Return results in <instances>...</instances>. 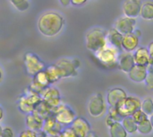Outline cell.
I'll return each instance as SVG.
<instances>
[{"label": "cell", "instance_id": "31", "mask_svg": "<svg viewBox=\"0 0 153 137\" xmlns=\"http://www.w3.org/2000/svg\"><path fill=\"white\" fill-rule=\"evenodd\" d=\"M108 116L112 118L115 122H121L122 120V117L118 114L117 110V108L116 107H112V106H108Z\"/></svg>", "mask_w": 153, "mask_h": 137}, {"label": "cell", "instance_id": "17", "mask_svg": "<svg viewBox=\"0 0 153 137\" xmlns=\"http://www.w3.org/2000/svg\"><path fill=\"white\" fill-rule=\"evenodd\" d=\"M133 57L135 65L143 66H147L151 59L148 49L145 47H138L133 52Z\"/></svg>", "mask_w": 153, "mask_h": 137}, {"label": "cell", "instance_id": "26", "mask_svg": "<svg viewBox=\"0 0 153 137\" xmlns=\"http://www.w3.org/2000/svg\"><path fill=\"white\" fill-rule=\"evenodd\" d=\"M18 108L20 109L21 112L27 114H30L33 112L35 107L33 105H31L30 103H29V101L26 100V98L24 97V95H21L18 101Z\"/></svg>", "mask_w": 153, "mask_h": 137}, {"label": "cell", "instance_id": "9", "mask_svg": "<svg viewBox=\"0 0 153 137\" xmlns=\"http://www.w3.org/2000/svg\"><path fill=\"white\" fill-rule=\"evenodd\" d=\"M136 18H131L127 17L126 15L119 17L114 23V28L119 31L121 34L126 35L132 33L136 26Z\"/></svg>", "mask_w": 153, "mask_h": 137}, {"label": "cell", "instance_id": "42", "mask_svg": "<svg viewBox=\"0 0 153 137\" xmlns=\"http://www.w3.org/2000/svg\"><path fill=\"white\" fill-rule=\"evenodd\" d=\"M134 32L138 37H141V36H142V31H141V30H139V29H134Z\"/></svg>", "mask_w": 153, "mask_h": 137}, {"label": "cell", "instance_id": "32", "mask_svg": "<svg viewBox=\"0 0 153 137\" xmlns=\"http://www.w3.org/2000/svg\"><path fill=\"white\" fill-rule=\"evenodd\" d=\"M132 118H133L134 120L137 123V125L140 124V123H142V122H143V121H145L146 119L149 118V117H148L141 109H138V110H136V111L132 115Z\"/></svg>", "mask_w": 153, "mask_h": 137}, {"label": "cell", "instance_id": "35", "mask_svg": "<svg viewBox=\"0 0 153 137\" xmlns=\"http://www.w3.org/2000/svg\"><path fill=\"white\" fill-rule=\"evenodd\" d=\"M39 133H37L35 131H32L27 128L26 130L22 131L18 137H39Z\"/></svg>", "mask_w": 153, "mask_h": 137}, {"label": "cell", "instance_id": "6", "mask_svg": "<svg viewBox=\"0 0 153 137\" xmlns=\"http://www.w3.org/2000/svg\"><path fill=\"white\" fill-rule=\"evenodd\" d=\"M142 101L135 96H126L116 106L118 114L122 118L132 116L136 110L141 109Z\"/></svg>", "mask_w": 153, "mask_h": 137}, {"label": "cell", "instance_id": "5", "mask_svg": "<svg viewBox=\"0 0 153 137\" xmlns=\"http://www.w3.org/2000/svg\"><path fill=\"white\" fill-rule=\"evenodd\" d=\"M88 112L91 117L94 118H100L107 113L108 106L104 97L101 93L93 94L88 102Z\"/></svg>", "mask_w": 153, "mask_h": 137}, {"label": "cell", "instance_id": "4", "mask_svg": "<svg viewBox=\"0 0 153 137\" xmlns=\"http://www.w3.org/2000/svg\"><path fill=\"white\" fill-rule=\"evenodd\" d=\"M51 111L56 120L64 127H70L76 118V114L73 109L65 103H61L56 108H54Z\"/></svg>", "mask_w": 153, "mask_h": 137}, {"label": "cell", "instance_id": "13", "mask_svg": "<svg viewBox=\"0 0 153 137\" xmlns=\"http://www.w3.org/2000/svg\"><path fill=\"white\" fill-rule=\"evenodd\" d=\"M126 96H127V93L124 89L120 87H115L108 91L107 96H106V101L108 106L116 107L117 103L120 102Z\"/></svg>", "mask_w": 153, "mask_h": 137}, {"label": "cell", "instance_id": "37", "mask_svg": "<svg viewBox=\"0 0 153 137\" xmlns=\"http://www.w3.org/2000/svg\"><path fill=\"white\" fill-rule=\"evenodd\" d=\"M88 0H71V4L74 6H80L84 4Z\"/></svg>", "mask_w": 153, "mask_h": 137}, {"label": "cell", "instance_id": "19", "mask_svg": "<svg viewBox=\"0 0 153 137\" xmlns=\"http://www.w3.org/2000/svg\"><path fill=\"white\" fill-rule=\"evenodd\" d=\"M123 34L117 31L114 27L111 28L107 32V42L108 44L118 48L119 50L122 49V40H123Z\"/></svg>", "mask_w": 153, "mask_h": 137}, {"label": "cell", "instance_id": "45", "mask_svg": "<svg viewBox=\"0 0 153 137\" xmlns=\"http://www.w3.org/2000/svg\"><path fill=\"white\" fill-rule=\"evenodd\" d=\"M149 120H150V122H151V124H152V126L153 127V114H152V115L149 117Z\"/></svg>", "mask_w": 153, "mask_h": 137}, {"label": "cell", "instance_id": "48", "mask_svg": "<svg viewBox=\"0 0 153 137\" xmlns=\"http://www.w3.org/2000/svg\"><path fill=\"white\" fill-rule=\"evenodd\" d=\"M2 130H3V127L0 126V137H1V134H2Z\"/></svg>", "mask_w": 153, "mask_h": 137}, {"label": "cell", "instance_id": "24", "mask_svg": "<svg viewBox=\"0 0 153 137\" xmlns=\"http://www.w3.org/2000/svg\"><path fill=\"white\" fill-rule=\"evenodd\" d=\"M110 137H127L128 133L126 131L121 122H115L109 127Z\"/></svg>", "mask_w": 153, "mask_h": 137}, {"label": "cell", "instance_id": "33", "mask_svg": "<svg viewBox=\"0 0 153 137\" xmlns=\"http://www.w3.org/2000/svg\"><path fill=\"white\" fill-rule=\"evenodd\" d=\"M147 87V89L152 91L153 90V73L152 72H148L147 73V75H146V78L143 82Z\"/></svg>", "mask_w": 153, "mask_h": 137}, {"label": "cell", "instance_id": "7", "mask_svg": "<svg viewBox=\"0 0 153 137\" xmlns=\"http://www.w3.org/2000/svg\"><path fill=\"white\" fill-rule=\"evenodd\" d=\"M56 65L58 66L62 79L74 77L78 74L77 69L80 67V61L78 59H70V58H61L57 60Z\"/></svg>", "mask_w": 153, "mask_h": 137}, {"label": "cell", "instance_id": "22", "mask_svg": "<svg viewBox=\"0 0 153 137\" xmlns=\"http://www.w3.org/2000/svg\"><path fill=\"white\" fill-rule=\"evenodd\" d=\"M52 109L42 101L41 102H39L34 109L33 112L34 114L38 115L39 117H40L42 119H45L47 118L48 117L51 116L52 115Z\"/></svg>", "mask_w": 153, "mask_h": 137}, {"label": "cell", "instance_id": "40", "mask_svg": "<svg viewBox=\"0 0 153 137\" xmlns=\"http://www.w3.org/2000/svg\"><path fill=\"white\" fill-rule=\"evenodd\" d=\"M59 2L63 6H68L69 4H71V0H59Z\"/></svg>", "mask_w": 153, "mask_h": 137}, {"label": "cell", "instance_id": "41", "mask_svg": "<svg viewBox=\"0 0 153 137\" xmlns=\"http://www.w3.org/2000/svg\"><path fill=\"white\" fill-rule=\"evenodd\" d=\"M86 137H99V136H97L93 131H90V132H89V134L87 135V136Z\"/></svg>", "mask_w": 153, "mask_h": 137}, {"label": "cell", "instance_id": "15", "mask_svg": "<svg viewBox=\"0 0 153 137\" xmlns=\"http://www.w3.org/2000/svg\"><path fill=\"white\" fill-rule=\"evenodd\" d=\"M140 43V37H138L134 31L129 34H126L123 36L122 40V50L127 52H134L138 47Z\"/></svg>", "mask_w": 153, "mask_h": 137}, {"label": "cell", "instance_id": "27", "mask_svg": "<svg viewBox=\"0 0 153 137\" xmlns=\"http://www.w3.org/2000/svg\"><path fill=\"white\" fill-rule=\"evenodd\" d=\"M34 82H36L37 83H39L40 86H42L43 88H46L48 86L50 85L49 83V81H48V78L45 73V71H40L39 72L38 74H36L34 76H33V79H32Z\"/></svg>", "mask_w": 153, "mask_h": 137}, {"label": "cell", "instance_id": "38", "mask_svg": "<svg viewBox=\"0 0 153 137\" xmlns=\"http://www.w3.org/2000/svg\"><path fill=\"white\" fill-rule=\"evenodd\" d=\"M147 49H148L150 57H151L152 59H153V40L152 42L149 43V45H148V47H147Z\"/></svg>", "mask_w": 153, "mask_h": 137}, {"label": "cell", "instance_id": "28", "mask_svg": "<svg viewBox=\"0 0 153 137\" xmlns=\"http://www.w3.org/2000/svg\"><path fill=\"white\" fill-rule=\"evenodd\" d=\"M152 130L153 127L149 118L137 125V133H140L142 135H149L152 132Z\"/></svg>", "mask_w": 153, "mask_h": 137}, {"label": "cell", "instance_id": "44", "mask_svg": "<svg viewBox=\"0 0 153 137\" xmlns=\"http://www.w3.org/2000/svg\"><path fill=\"white\" fill-rule=\"evenodd\" d=\"M3 118H4V110H3V109L0 107V121H2Z\"/></svg>", "mask_w": 153, "mask_h": 137}, {"label": "cell", "instance_id": "3", "mask_svg": "<svg viewBox=\"0 0 153 137\" xmlns=\"http://www.w3.org/2000/svg\"><path fill=\"white\" fill-rule=\"evenodd\" d=\"M120 50L107 43L105 47L95 52L97 60L107 68H115L117 66V58Z\"/></svg>", "mask_w": 153, "mask_h": 137}, {"label": "cell", "instance_id": "25", "mask_svg": "<svg viewBox=\"0 0 153 137\" xmlns=\"http://www.w3.org/2000/svg\"><path fill=\"white\" fill-rule=\"evenodd\" d=\"M121 124L128 134L134 135L137 133V123L134 120L132 116L123 118L121 120Z\"/></svg>", "mask_w": 153, "mask_h": 137}, {"label": "cell", "instance_id": "36", "mask_svg": "<svg viewBox=\"0 0 153 137\" xmlns=\"http://www.w3.org/2000/svg\"><path fill=\"white\" fill-rule=\"evenodd\" d=\"M1 137H13V131L11 127H4L2 130Z\"/></svg>", "mask_w": 153, "mask_h": 137}, {"label": "cell", "instance_id": "34", "mask_svg": "<svg viewBox=\"0 0 153 137\" xmlns=\"http://www.w3.org/2000/svg\"><path fill=\"white\" fill-rule=\"evenodd\" d=\"M61 136H62V137H77L74 131L73 130V128L71 127H64L62 132H61Z\"/></svg>", "mask_w": 153, "mask_h": 137}, {"label": "cell", "instance_id": "23", "mask_svg": "<svg viewBox=\"0 0 153 137\" xmlns=\"http://www.w3.org/2000/svg\"><path fill=\"white\" fill-rule=\"evenodd\" d=\"M42 101H48L51 99H56V98H61L60 95V92L55 88V87H51L50 85L46 87L40 93H39Z\"/></svg>", "mask_w": 153, "mask_h": 137}, {"label": "cell", "instance_id": "18", "mask_svg": "<svg viewBox=\"0 0 153 137\" xmlns=\"http://www.w3.org/2000/svg\"><path fill=\"white\" fill-rule=\"evenodd\" d=\"M25 122H26V127H27L28 129L35 131L37 133L42 132L44 119H42L38 115H36L34 113L27 114Z\"/></svg>", "mask_w": 153, "mask_h": 137}, {"label": "cell", "instance_id": "39", "mask_svg": "<svg viewBox=\"0 0 153 137\" xmlns=\"http://www.w3.org/2000/svg\"><path fill=\"white\" fill-rule=\"evenodd\" d=\"M147 70L148 72H152L153 73V59H150V62H149V65L147 66Z\"/></svg>", "mask_w": 153, "mask_h": 137}, {"label": "cell", "instance_id": "43", "mask_svg": "<svg viewBox=\"0 0 153 137\" xmlns=\"http://www.w3.org/2000/svg\"><path fill=\"white\" fill-rule=\"evenodd\" d=\"M45 137H62V136H61V133L57 134V135H47V134H45Z\"/></svg>", "mask_w": 153, "mask_h": 137}, {"label": "cell", "instance_id": "29", "mask_svg": "<svg viewBox=\"0 0 153 137\" xmlns=\"http://www.w3.org/2000/svg\"><path fill=\"white\" fill-rule=\"evenodd\" d=\"M141 109L148 116L150 117L153 114V100L151 98H145L142 101L141 103Z\"/></svg>", "mask_w": 153, "mask_h": 137}, {"label": "cell", "instance_id": "12", "mask_svg": "<svg viewBox=\"0 0 153 137\" xmlns=\"http://www.w3.org/2000/svg\"><path fill=\"white\" fill-rule=\"evenodd\" d=\"M142 0H125L123 3L124 15L131 18H137L140 16Z\"/></svg>", "mask_w": 153, "mask_h": 137}, {"label": "cell", "instance_id": "46", "mask_svg": "<svg viewBox=\"0 0 153 137\" xmlns=\"http://www.w3.org/2000/svg\"><path fill=\"white\" fill-rule=\"evenodd\" d=\"M2 80H3V72H2V69L0 67V83L2 82Z\"/></svg>", "mask_w": 153, "mask_h": 137}, {"label": "cell", "instance_id": "14", "mask_svg": "<svg viewBox=\"0 0 153 137\" xmlns=\"http://www.w3.org/2000/svg\"><path fill=\"white\" fill-rule=\"evenodd\" d=\"M63 128L64 127L56 120L53 115H51L44 119L42 132L47 135H57L62 132Z\"/></svg>", "mask_w": 153, "mask_h": 137}, {"label": "cell", "instance_id": "11", "mask_svg": "<svg viewBox=\"0 0 153 137\" xmlns=\"http://www.w3.org/2000/svg\"><path fill=\"white\" fill-rule=\"evenodd\" d=\"M74 131L77 137H86L90 131H91V124L82 117H76L70 126Z\"/></svg>", "mask_w": 153, "mask_h": 137}, {"label": "cell", "instance_id": "21", "mask_svg": "<svg viewBox=\"0 0 153 137\" xmlns=\"http://www.w3.org/2000/svg\"><path fill=\"white\" fill-rule=\"evenodd\" d=\"M140 16L145 21H153V2L145 1L143 2Z\"/></svg>", "mask_w": 153, "mask_h": 137}, {"label": "cell", "instance_id": "16", "mask_svg": "<svg viewBox=\"0 0 153 137\" xmlns=\"http://www.w3.org/2000/svg\"><path fill=\"white\" fill-rule=\"evenodd\" d=\"M147 73H148L147 66L134 65L132 67V69L127 73V75L131 81L137 83H141L144 82Z\"/></svg>", "mask_w": 153, "mask_h": 137}, {"label": "cell", "instance_id": "2", "mask_svg": "<svg viewBox=\"0 0 153 137\" xmlns=\"http://www.w3.org/2000/svg\"><path fill=\"white\" fill-rule=\"evenodd\" d=\"M107 31L95 27L91 29L85 35V45L88 50L95 53L107 45Z\"/></svg>", "mask_w": 153, "mask_h": 137}, {"label": "cell", "instance_id": "10", "mask_svg": "<svg viewBox=\"0 0 153 137\" xmlns=\"http://www.w3.org/2000/svg\"><path fill=\"white\" fill-rule=\"evenodd\" d=\"M134 65L135 64L133 57V52H127L125 50L119 52L117 58V67L120 71L127 74Z\"/></svg>", "mask_w": 153, "mask_h": 137}, {"label": "cell", "instance_id": "1", "mask_svg": "<svg viewBox=\"0 0 153 137\" xmlns=\"http://www.w3.org/2000/svg\"><path fill=\"white\" fill-rule=\"evenodd\" d=\"M65 25L64 17L57 12L48 11L42 13L38 20L39 31L47 38L58 35Z\"/></svg>", "mask_w": 153, "mask_h": 137}, {"label": "cell", "instance_id": "20", "mask_svg": "<svg viewBox=\"0 0 153 137\" xmlns=\"http://www.w3.org/2000/svg\"><path fill=\"white\" fill-rule=\"evenodd\" d=\"M44 71H45V73H46V74H47V76L48 78V81H49L50 84L55 83L57 81H59L60 79H62L61 72H60L58 66L56 64L46 66Z\"/></svg>", "mask_w": 153, "mask_h": 137}, {"label": "cell", "instance_id": "30", "mask_svg": "<svg viewBox=\"0 0 153 137\" xmlns=\"http://www.w3.org/2000/svg\"><path fill=\"white\" fill-rule=\"evenodd\" d=\"M11 4L15 7L20 12H24L29 8V1L28 0H9Z\"/></svg>", "mask_w": 153, "mask_h": 137}, {"label": "cell", "instance_id": "8", "mask_svg": "<svg viewBox=\"0 0 153 137\" xmlns=\"http://www.w3.org/2000/svg\"><path fill=\"white\" fill-rule=\"evenodd\" d=\"M24 66L26 68V72L30 76H34L40 71H43L46 68V65L44 62L35 54L31 52H27L24 55Z\"/></svg>", "mask_w": 153, "mask_h": 137}, {"label": "cell", "instance_id": "47", "mask_svg": "<svg viewBox=\"0 0 153 137\" xmlns=\"http://www.w3.org/2000/svg\"><path fill=\"white\" fill-rule=\"evenodd\" d=\"M39 137H45V133H43V132H40V133L39 134Z\"/></svg>", "mask_w": 153, "mask_h": 137}]
</instances>
